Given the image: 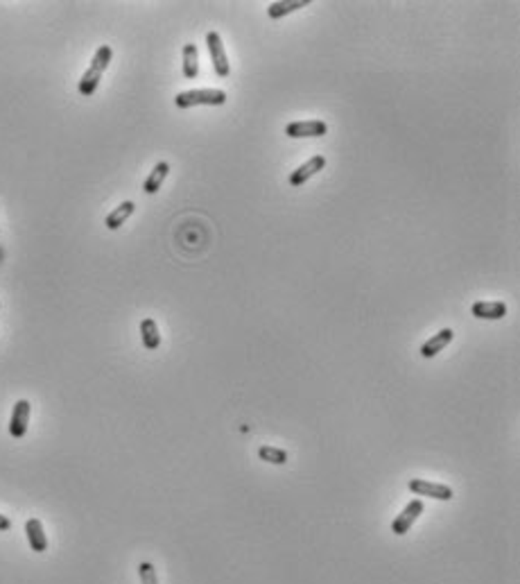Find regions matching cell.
<instances>
[{"label": "cell", "mask_w": 520, "mask_h": 584, "mask_svg": "<svg viewBox=\"0 0 520 584\" xmlns=\"http://www.w3.org/2000/svg\"><path fill=\"white\" fill-rule=\"evenodd\" d=\"M111 59H114V50H111V46H100L95 57L91 59L88 70L79 79V93L81 96L88 98V96L95 93V89L100 86V79H102V75H105V70L109 68Z\"/></svg>", "instance_id": "obj_1"}, {"label": "cell", "mask_w": 520, "mask_h": 584, "mask_svg": "<svg viewBox=\"0 0 520 584\" xmlns=\"http://www.w3.org/2000/svg\"><path fill=\"white\" fill-rule=\"evenodd\" d=\"M227 91L222 89H192V91H181L175 98V105L179 109L197 107V105H208V107H222L227 105Z\"/></svg>", "instance_id": "obj_2"}, {"label": "cell", "mask_w": 520, "mask_h": 584, "mask_svg": "<svg viewBox=\"0 0 520 584\" xmlns=\"http://www.w3.org/2000/svg\"><path fill=\"white\" fill-rule=\"evenodd\" d=\"M206 46H208V55H211L213 68H215L218 77L227 79L229 73H231V66H229V57H227V50H224L220 32H208L206 34Z\"/></svg>", "instance_id": "obj_3"}, {"label": "cell", "mask_w": 520, "mask_h": 584, "mask_svg": "<svg viewBox=\"0 0 520 584\" xmlns=\"http://www.w3.org/2000/svg\"><path fill=\"white\" fill-rule=\"evenodd\" d=\"M421 514H423V500L421 498L410 500V503L403 507V512L396 517V521L392 524V532L394 535H399V537L405 535V532H410V528L416 524V519H419Z\"/></svg>", "instance_id": "obj_4"}, {"label": "cell", "mask_w": 520, "mask_h": 584, "mask_svg": "<svg viewBox=\"0 0 520 584\" xmlns=\"http://www.w3.org/2000/svg\"><path fill=\"white\" fill-rule=\"evenodd\" d=\"M285 134L290 138H317L328 134V125L324 120H299V122H290L285 127Z\"/></svg>", "instance_id": "obj_5"}, {"label": "cell", "mask_w": 520, "mask_h": 584, "mask_svg": "<svg viewBox=\"0 0 520 584\" xmlns=\"http://www.w3.org/2000/svg\"><path fill=\"white\" fill-rule=\"evenodd\" d=\"M410 491L416 496H427V498H436V500H451L453 498L451 487H446L441 483H430V480H425V478L410 480Z\"/></svg>", "instance_id": "obj_6"}, {"label": "cell", "mask_w": 520, "mask_h": 584, "mask_svg": "<svg viewBox=\"0 0 520 584\" xmlns=\"http://www.w3.org/2000/svg\"><path fill=\"white\" fill-rule=\"evenodd\" d=\"M29 401L27 398H20L16 401L14 410H12V417H9V435L14 439H23L25 433H27V424H29Z\"/></svg>", "instance_id": "obj_7"}, {"label": "cell", "mask_w": 520, "mask_h": 584, "mask_svg": "<svg viewBox=\"0 0 520 584\" xmlns=\"http://www.w3.org/2000/svg\"><path fill=\"white\" fill-rule=\"evenodd\" d=\"M324 168H326V157L314 155L312 159H308V161L303 163V166H299L297 170L292 172V175H290V186H294V188L303 186L305 181H308L310 177H314Z\"/></svg>", "instance_id": "obj_8"}, {"label": "cell", "mask_w": 520, "mask_h": 584, "mask_svg": "<svg viewBox=\"0 0 520 584\" xmlns=\"http://www.w3.org/2000/svg\"><path fill=\"white\" fill-rule=\"evenodd\" d=\"M453 337H455V331H453V329H441L439 333H434L427 342H423L419 351H421L423 358H434L436 353L444 351L446 346L453 342Z\"/></svg>", "instance_id": "obj_9"}, {"label": "cell", "mask_w": 520, "mask_h": 584, "mask_svg": "<svg viewBox=\"0 0 520 584\" xmlns=\"http://www.w3.org/2000/svg\"><path fill=\"white\" fill-rule=\"evenodd\" d=\"M471 313H473V317H477V320H502L507 315V304L505 301H475Z\"/></svg>", "instance_id": "obj_10"}, {"label": "cell", "mask_w": 520, "mask_h": 584, "mask_svg": "<svg viewBox=\"0 0 520 584\" xmlns=\"http://www.w3.org/2000/svg\"><path fill=\"white\" fill-rule=\"evenodd\" d=\"M25 535H27V541H29V548L34 552H46L48 550V537H46V530H44V524H41V519H29L25 524Z\"/></svg>", "instance_id": "obj_11"}, {"label": "cell", "mask_w": 520, "mask_h": 584, "mask_svg": "<svg viewBox=\"0 0 520 584\" xmlns=\"http://www.w3.org/2000/svg\"><path fill=\"white\" fill-rule=\"evenodd\" d=\"M134 211H136V204H134V202H131V200L122 202L120 207H116L114 211H111V213L107 215V220H105L107 229H111V231L120 229L122 224L127 222V218H131V215H134Z\"/></svg>", "instance_id": "obj_12"}, {"label": "cell", "mask_w": 520, "mask_h": 584, "mask_svg": "<svg viewBox=\"0 0 520 584\" xmlns=\"http://www.w3.org/2000/svg\"><path fill=\"white\" fill-rule=\"evenodd\" d=\"M140 337H142V346H145L147 351H156L161 346L159 326H156L154 320H152V317H145V320L140 322Z\"/></svg>", "instance_id": "obj_13"}, {"label": "cell", "mask_w": 520, "mask_h": 584, "mask_svg": "<svg viewBox=\"0 0 520 584\" xmlns=\"http://www.w3.org/2000/svg\"><path fill=\"white\" fill-rule=\"evenodd\" d=\"M310 5V0H281V3H272L267 7V16L269 18H283V16H288L292 12H299V9L303 7H308Z\"/></svg>", "instance_id": "obj_14"}, {"label": "cell", "mask_w": 520, "mask_h": 584, "mask_svg": "<svg viewBox=\"0 0 520 584\" xmlns=\"http://www.w3.org/2000/svg\"><path fill=\"white\" fill-rule=\"evenodd\" d=\"M168 172H170V163L168 161L156 163L154 170H152L149 177L145 179V183H142V190H145L147 195L159 193V188L163 186V181H166V177H168Z\"/></svg>", "instance_id": "obj_15"}, {"label": "cell", "mask_w": 520, "mask_h": 584, "mask_svg": "<svg viewBox=\"0 0 520 584\" xmlns=\"http://www.w3.org/2000/svg\"><path fill=\"white\" fill-rule=\"evenodd\" d=\"M199 75V53L195 44L183 46V77L186 79H197Z\"/></svg>", "instance_id": "obj_16"}, {"label": "cell", "mask_w": 520, "mask_h": 584, "mask_svg": "<svg viewBox=\"0 0 520 584\" xmlns=\"http://www.w3.org/2000/svg\"><path fill=\"white\" fill-rule=\"evenodd\" d=\"M258 458L265 460V462H269V465H285L288 462V453H285L283 448H276V446H260Z\"/></svg>", "instance_id": "obj_17"}, {"label": "cell", "mask_w": 520, "mask_h": 584, "mask_svg": "<svg viewBox=\"0 0 520 584\" xmlns=\"http://www.w3.org/2000/svg\"><path fill=\"white\" fill-rule=\"evenodd\" d=\"M138 576H140V582H142V584H159L156 569L152 566L149 562H140V566H138Z\"/></svg>", "instance_id": "obj_18"}, {"label": "cell", "mask_w": 520, "mask_h": 584, "mask_svg": "<svg viewBox=\"0 0 520 584\" xmlns=\"http://www.w3.org/2000/svg\"><path fill=\"white\" fill-rule=\"evenodd\" d=\"M12 528V521H9L5 514H0V532H5V530H9Z\"/></svg>", "instance_id": "obj_19"}]
</instances>
